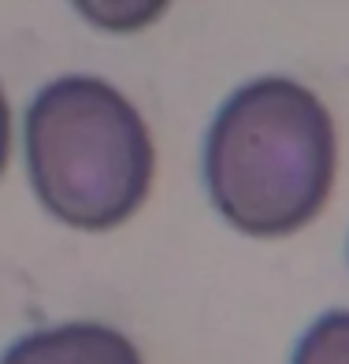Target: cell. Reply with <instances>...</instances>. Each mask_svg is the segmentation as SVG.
I'll return each instance as SVG.
<instances>
[{"instance_id": "3957f363", "label": "cell", "mask_w": 349, "mask_h": 364, "mask_svg": "<svg viewBox=\"0 0 349 364\" xmlns=\"http://www.w3.org/2000/svg\"><path fill=\"white\" fill-rule=\"evenodd\" d=\"M0 364H145L123 331L93 320L38 327L15 338Z\"/></svg>"}, {"instance_id": "6da1fadb", "label": "cell", "mask_w": 349, "mask_h": 364, "mask_svg": "<svg viewBox=\"0 0 349 364\" xmlns=\"http://www.w3.org/2000/svg\"><path fill=\"white\" fill-rule=\"evenodd\" d=\"M338 171L327 105L294 78H253L212 115L205 186L242 235L282 238L323 212Z\"/></svg>"}, {"instance_id": "5b68a950", "label": "cell", "mask_w": 349, "mask_h": 364, "mask_svg": "<svg viewBox=\"0 0 349 364\" xmlns=\"http://www.w3.org/2000/svg\"><path fill=\"white\" fill-rule=\"evenodd\" d=\"M8 153H11V108H8L4 90H0V171L8 164Z\"/></svg>"}, {"instance_id": "7a4b0ae2", "label": "cell", "mask_w": 349, "mask_h": 364, "mask_svg": "<svg viewBox=\"0 0 349 364\" xmlns=\"http://www.w3.org/2000/svg\"><path fill=\"white\" fill-rule=\"evenodd\" d=\"M23 149L38 201L75 230L127 223L156 171L141 112L93 75H63L38 90L23 119Z\"/></svg>"}, {"instance_id": "277c9868", "label": "cell", "mask_w": 349, "mask_h": 364, "mask_svg": "<svg viewBox=\"0 0 349 364\" xmlns=\"http://www.w3.org/2000/svg\"><path fill=\"white\" fill-rule=\"evenodd\" d=\"M290 364H349V312L335 309L312 320L294 346Z\"/></svg>"}]
</instances>
